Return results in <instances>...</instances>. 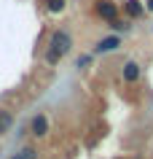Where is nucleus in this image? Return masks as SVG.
<instances>
[{
    "mask_svg": "<svg viewBox=\"0 0 153 159\" xmlns=\"http://www.w3.org/2000/svg\"><path fill=\"white\" fill-rule=\"evenodd\" d=\"M73 33L70 30H65V27H59V30H54L49 38V46H46V54H43V59H46V65L49 67H57L62 62V57H67L70 51H73Z\"/></svg>",
    "mask_w": 153,
    "mask_h": 159,
    "instance_id": "f257e3e1",
    "label": "nucleus"
},
{
    "mask_svg": "<svg viewBox=\"0 0 153 159\" xmlns=\"http://www.w3.org/2000/svg\"><path fill=\"white\" fill-rule=\"evenodd\" d=\"M94 14L102 22H113V19H118V3H113V0H97L94 3Z\"/></svg>",
    "mask_w": 153,
    "mask_h": 159,
    "instance_id": "f03ea898",
    "label": "nucleus"
},
{
    "mask_svg": "<svg viewBox=\"0 0 153 159\" xmlns=\"http://www.w3.org/2000/svg\"><path fill=\"white\" fill-rule=\"evenodd\" d=\"M118 49H121V35L110 33V35H105V38L91 49V54H94V57H100V54H110V51H118Z\"/></svg>",
    "mask_w": 153,
    "mask_h": 159,
    "instance_id": "7ed1b4c3",
    "label": "nucleus"
},
{
    "mask_svg": "<svg viewBox=\"0 0 153 159\" xmlns=\"http://www.w3.org/2000/svg\"><path fill=\"white\" fill-rule=\"evenodd\" d=\"M121 75H124V81H126V84H137V81H140V75H142V67H140V62L129 59V62H124V67H121Z\"/></svg>",
    "mask_w": 153,
    "mask_h": 159,
    "instance_id": "20e7f679",
    "label": "nucleus"
},
{
    "mask_svg": "<svg viewBox=\"0 0 153 159\" xmlns=\"http://www.w3.org/2000/svg\"><path fill=\"white\" fill-rule=\"evenodd\" d=\"M30 132H32L35 138H46V135H49V116H46V113H35L32 121H30Z\"/></svg>",
    "mask_w": 153,
    "mask_h": 159,
    "instance_id": "39448f33",
    "label": "nucleus"
},
{
    "mask_svg": "<svg viewBox=\"0 0 153 159\" xmlns=\"http://www.w3.org/2000/svg\"><path fill=\"white\" fill-rule=\"evenodd\" d=\"M124 11H126L129 19H140L145 14V3L142 0H126V3H124Z\"/></svg>",
    "mask_w": 153,
    "mask_h": 159,
    "instance_id": "423d86ee",
    "label": "nucleus"
},
{
    "mask_svg": "<svg viewBox=\"0 0 153 159\" xmlns=\"http://www.w3.org/2000/svg\"><path fill=\"white\" fill-rule=\"evenodd\" d=\"M108 25H110V30H113L116 35H124L129 27H132V25H129V19H121V16H118V19H113V22H108Z\"/></svg>",
    "mask_w": 153,
    "mask_h": 159,
    "instance_id": "0eeeda50",
    "label": "nucleus"
},
{
    "mask_svg": "<svg viewBox=\"0 0 153 159\" xmlns=\"http://www.w3.org/2000/svg\"><path fill=\"white\" fill-rule=\"evenodd\" d=\"M11 124H14V116H11L8 111H3V108H0V135H6V132H8Z\"/></svg>",
    "mask_w": 153,
    "mask_h": 159,
    "instance_id": "6e6552de",
    "label": "nucleus"
},
{
    "mask_svg": "<svg viewBox=\"0 0 153 159\" xmlns=\"http://www.w3.org/2000/svg\"><path fill=\"white\" fill-rule=\"evenodd\" d=\"M67 6V0H46V11L49 14H62Z\"/></svg>",
    "mask_w": 153,
    "mask_h": 159,
    "instance_id": "1a4fd4ad",
    "label": "nucleus"
},
{
    "mask_svg": "<svg viewBox=\"0 0 153 159\" xmlns=\"http://www.w3.org/2000/svg\"><path fill=\"white\" fill-rule=\"evenodd\" d=\"M94 62V54H81L78 57V62H75V67L78 70H89V65Z\"/></svg>",
    "mask_w": 153,
    "mask_h": 159,
    "instance_id": "9d476101",
    "label": "nucleus"
},
{
    "mask_svg": "<svg viewBox=\"0 0 153 159\" xmlns=\"http://www.w3.org/2000/svg\"><path fill=\"white\" fill-rule=\"evenodd\" d=\"M24 154H27V159H38V151L32 146H24Z\"/></svg>",
    "mask_w": 153,
    "mask_h": 159,
    "instance_id": "9b49d317",
    "label": "nucleus"
},
{
    "mask_svg": "<svg viewBox=\"0 0 153 159\" xmlns=\"http://www.w3.org/2000/svg\"><path fill=\"white\" fill-rule=\"evenodd\" d=\"M11 159H27V154H24V148H19V151H16V154H14V157H11Z\"/></svg>",
    "mask_w": 153,
    "mask_h": 159,
    "instance_id": "f8f14e48",
    "label": "nucleus"
},
{
    "mask_svg": "<svg viewBox=\"0 0 153 159\" xmlns=\"http://www.w3.org/2000/svg\"><path fill=\"white\" fill-rule=\"evenodd\" d=\"M145 11H153V0H145Z\"/></svg>",
    "mask_w": 153,
    "mask_h": 159,
    "instance_id": "ddd939ff",
    "label": "nucleus"
}]
</instances>
